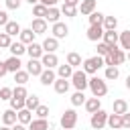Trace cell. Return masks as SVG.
<instances>
[{
	"label": "cell",
	"instance_id": "obj_1",
	"mask_svg": "<svg viewBox=\"0 0 130 130\" xmlns=\"http://www.w3.org/2000/svg\"><path fill=\"white\" fill-rule=\"evenodd\" d=\"M124 61H126V53H124L120 47H112L110 53L104 57V65H106V67H118V65H122Z\"/></svg>",
	"mask_w": 130,
	"mask_h": 130
},
{
	"label": "cell",
	"instance_id": "obj_2",
	"mask_svg": "<svg viewBox=\"0 0 130 130\" xmlns=\"http://www.w3.org/2000/svg\"><path fill=\"white\" fill-rule=\"evenodd\" d=\"M102 67H104V57H100V55L87 57V59L81 63V69H83L87 75H95L98 69H102Z\"/></svg>",
	"mask_w": 130,
	"mask_h": 130
},
{
	"label": "cell",
	"instance_id": "obj_3",
	"mask_svg": "<svg viewBox=\"0 0 130 130\" xmlns=\"http://www.w3.org/2000/svg\"><path fill=\"white\" fill-rule=\"evenodd\" d=\"M87 87L91 89L93 98H104V95L108 93V85H106V79H100L98 75H95V77H91V79H87Z\"/></svg>",
	"mask_w": 130,
	"mask_h": 130
},
{
	"label": "cell",
	"instance_id": "obj_4",
	"mask_svg": "<svg viewBox=\"0 0 130 130\" xmlns=\"http://www.w3.org/2000/svg\"><path fill=\"white\" fill-rule=\"evenodd\" d=\"M61 128L63 130H73L75 128V124H77V112L73 110V108H69V110H65L63 114H61Z\"/></svg>",
	"mask_w": 130,
	"mask_h": 130
},
{
	"label": "cell",
	"instance_id": "obj_5",
	"mask_svg": "<svg viewBox=\"0 0 130 130\" xmlns=\"http://www.w3.org/2000/svg\"><path fill=\"white\" fill-rule=\"evenodd\" d=\"M71 83H73V87H75L77 91L87 89V73H85L83 69H75L73 75H71Z\"/></svg>",
	"mask_w": 130,
	"mask_h": 130
},
{
	"label": "cell",
	"instance_id": "obj_6",
	"mask_svg": "<svg viewBox=\"0 0 130 130\" xmlns=\"http://www.w3.org/2000/svg\"><path fill=\"white\" fill-rule=\"evenodd\" d=\"M106 122H108V112H104V110L93 112L91 118H89V126H91L93 130H102V128L106 126Z\"/></svg>",
	"mask_w": 130,
	"mask_h": 130
},
{
	"label": "cell",
	"instance_id": "obj_7",
	"mask_svg": "<svg viewBox=\"0 0 130 130\" xmlns=\"http://www.w3.org/2000/svg\"><path fill=\"white\" fill-rule=\"evenodd\" d=\"M102 37H104V26H102V24H89V28H87V39H89L91 43H100Z\"/></svg>",
	"mask_w": 130,
	"mask_h": 130
},
{
	"label": "cell",
	"instance_id": "obj_8",
	"mask_svg": "<svg viewBox=\"0 0 130 130\" xmlns=\"http://www.w3.org/2000/svg\"><path fill=\"white\" fill-rule=\"evenodd\" d=\"M51 32H53V37L59 41V39H65V37L69 35V26H67L65 22H61V20H59V22H55V24H53Z\"/></svg>",
	"mask_w": 130,
	"mask_h": 130
},
{
	"label": "cell",
	"instance_id": "obj_9",
	"mask_svg": "<svg viewBox=\"0 0 130 130\" xmlns=\"http://www.w3.org/2000/svg\"><path fill=\"white\" fill-rule=\"evenodd\" d=\"M41 65H43L45 69H53V67L59 65V57H57L55 53H43V57H41Z\"/></svg>",
	"mask_w": 130,
	"mask_h": 130
},
{
	"label": "cell",
	"instance_id": "obj_10",
	"mask_svg": "<svg viewBox=\"0 0 130 130\" xmlns=\"http://www.w3.org/2000/svg\"><path fill=\"white\" fill-rule=\"evenodd\" d=\"M43 65H41V59H28V63H26V71H28V75H32V77H39L41 73H43Z\"/></svg>",
	"mask_w": 130,
	"mask_h": 130
},
{
	"label": "cell",
	"instance_id": "obj_11",
	"mask_svg": "<svg viewBox=\"0 0 130 130\" xmlns=\"http://www.w3.org/2000/svg\"><path fill=\"white\" fill-rule=\"evenodd\" d=\"M30 30H32L35 35H45V32L49 30V22H47L45 18H35L32 24H30Z\"/></svg>",
	"mask_w": 130,
	"mask_h": 130
},
{
	"label": "cell",
	"instance_id": "obj_12",
	"mask_svg": "<svg viewBox=\"0 0 130 130\" xmlns=\"http://www.w3.org/2000/svg\"><path fill=\"white\" fill-rule=\"evenodd\" d=\"M95 6H98V0H81V2H79V6H77V12H81V14L89 16V14L95 10Z\"/></svg>",
	"mask_w": 130,
	"mask_h": 130
},
{
	"label": "cell",
	"instance_id": "obj_13",
	"mask_svg": "<svg viewBox=\"0 0 130 130\" xmlns=\"http://www.w3.org/2000/svg\"><path fill=\"white\" fill-rule=\"evenodd\" d=\"M102 41H104L108 47H118L120 32H116V30H104V37H102Z\"/></svg>",
	"mask_w": 130,
	"mask_h": 130
},
{
	"label": "cell",
	"instance_id": "obj_14",
	"mask_svg": "<svg viewBox=\"0 0 130 130\" xmlns=\"http://www.w3.org/2000/svg\"><path fill=\"white\" fill-rule=\"evenodd\" d=\"M6 69H8V73H16V71H20V67H22V61H20V57H8L6 61Z\"/></svg>",
	"mask_w": 130,
	"mask_h": 130
},
{
	"label": "cell",
	"instance_id": "obj_15",
	"mask_svg": "<svg viewBox=\"0 0 130 130\" xmlns=\"http://www.w3.org/2000/svg\"><path fill=\"white\" fill-rule=\"evenodd\" d=\"M39 79H41L43 85H53L55 79H57V73H55L53 69H43V73L39 75Z\"/></svg>",
	"mask_w": 130,
	"mask_h": 130
},
{
	"label": "cell",
	"instance_id": "obj_16",
	"mask_svg": "<svg viewBox=\"0 0 130 130\" xmlns=\"http://www.w3.org/2000/svg\"><path fill=\"white\" fill-rule=\"evenodd\" d=\"M126 112H128V102H126V100H122V98L114 100V104H112V114L122 116V114H126Z\"/></svg>",
	"mask_w": 130,
	"mask_h": 130
},
{
	"label": "cell",
	"instance_id": "obj_17",
	"mask_svg": "<svg viewBox=\"0 0 130 130\" xmlns=\"http://www.w3.org/2000/svg\"><path fill=\"white\" fill-rule=\"evenodd\" d=\"M16 122H18V124L28 126V124L32 122V112H30V110H26V108L18 110V112H16Z\"/></svg>",
	"mask_w": 130,
	"mask_h": 130
},
{
	"label": "cell",
	"instance_id": "obj_18",
	"mask_svg": "<svg viewBox=\"0 0 130 130\" xmlns=\"http://www.w3.org/2000/svg\"><path fill=\"white\" fill-rule=\"evenodd\" d=\"M41 47H43V51H45V53H55V51L59 49V41H57L55 37H47V39L43 41V45H41Z\"/></svg>",
	"mask_w": 130,
	"mask_h": 130
},
{
	"label": "cell",
	"instance_id": "obj_19",
	"mask_svg": "<svg viewBox=\"0 0 130 130\" xmlns=\"http://www.w3.org/2000/svg\"><path fill=\"white\" fill-rule=\"evenodd\" d=\"M26 53H28L30 59H41L45 51H43V47L39 43H30V45H26Z\"/></svg>",
	"mask_w": 130,
	"mask_h": 130
},
{
	"label": "cell",
	"instance_id": "obj_20",
	"mask_svg": "<svg viewBox=\"0 0 130 130\" xmlns=\"http://www.w3.org/2000/svg\"><path fill=\"white\" fill-rule=\"evenodd\" d=\"M20 24L16 22V20H8L6 22V26H4V32L8 35V37H16V35H20Z\"/></svg>",
	"mask_w": 130,
	"mask_h": 130
},
{
	"label": "cell",
	"instance_id": "obj_21",
	"mask_svg": "<svg viewBox=\"0 0 130 130\" xmlns=\"http://www.w3.org/2000/svg\"><path fill=\"white\" fill-rule=\"evenodd\" d=\"M8 51H10V55H12V57H20L22 53H26V45H22L20 41H14V43H10Z\"/></svg>",
	"mask_w": 130,
	"mask_h": 130
},
{
	"label": "cell",
	"instance_id": "obj_22",
	"mask_svg": "<svg viewBox=\"0 0 130 130\" xmlns=\"http://www.w3.org/2000/svg\"><path fill=\"white\" fill-rule=\"evenodd\" d=\"M73 67L71 65H57V77H61V79H71V75H73Z\"/></svg>",
	"mask_w": 130,
	"mask_h": 130
},
{
	"label": "cell",
	"instance_id": "obj_23",
	"mask_svg": "<svg viewBox=\"0 0 130 130\" xmlns=\"http://www.w3.org/2000/svg\"><path fill=\"white\" fill-rule=\"evenodd\" d=\"M59 16H61V10H59L57 6H51V8H47V16H45V20L51 22V24H55V22H59Z\"/></svg>",
	"mask_w": 130,
	"mask_h": 130
},
{
	"label": "cell",
	"instance_id": "obj_24",
	"mask_svg": "<svg viewBox=\"0 0 130 130\" xmlns=\"http://www.w3.org/2000/svg\"><path fill=\"white\" fill-rule=\"evenodd\" d=\"M18 37H20L18 41H20L22 45H30V43H35V37H37V35H35V32L30 30V28H22Z\"/></svg>",
	"mask_w": 130,
	"mask_h": 130
},
{
	"label": "cell",
	"instance_id": "obj_25",
	"mask_svg": "<svg viewBox=\"0 0 130 130\" xmlns=\"http://www.w3.org/2000/svg\"><path fill=\"white\" fill-rule=\"evenodd\" d=\"M69 85H71V83H69L67 79L57 77V79H55V83H53V89H55L57 93H67V91H69Z\"/></svg>",
	"mask_w": 130,
	"mask_h": 130
},
{
	"label": "cell",
	"instance_id": "obj_26",
	"mask_svg": "<svg viewBox=\"0 0 130 130\" xmlns=\"http://www.w3.org/2000/svg\"><path fill=\"white\" fill-rule=\"evenodd\" d=\"M39 104H41V100H39V95H35V93H32V95L28 93V95L24 98V108L30 110V112H35V110L39 108Z\"/></svg>",
	"mask_w": 130,
	"mask_h": 130
},
{
	"label": "cell",
	"instance_id": "obj_27",
	"mask_svg": "<svg viewBox=\"0 0 130 130\" xmlns=\"http://www.w3.org/2000/svg\"><path fill=\"white\" fill-rule=\"evenodd\" d=\"M85 110L89 112V114H93V112H98V110H102V102H100V98H89V100H85Z\"/></svg>",
	"mask_w": 130,
	"mask_h": 130
},
{
	"label": "cell",
	"instance_id": "obj_28",
	"mask_svg": "<svg viewBox=\"0 0 130 130\" xmlns=\"http://www.w3.org/2000/svg\"><path fill=\"white\" fill-rule=\"evenodd\" d=\"M2 124L4 126H12V124H16V112L14 110H4L2 112Z\"/></svg>",
	"mask_w": 130,
	"mask_h": 130
},
{
	"label": "cell",
	"instance_id": "obj_29",
	"mask_svg": "<svg viewBox=\"0 0 130 130\" xmlns=\"http://www.w3.org/2000/svg\"><path fill=\"white\" fill-rule=\"evenodd\" d=\"M112 130H120L122 128V116L118 114H108V122H106Z\"/></svg>",
	"mask_w": 130,
	"mask_h": 130
},
{
	"label": "cell",
	"instance_id": "obj_30",
	"mask_svg": "<svg viewBox=\"0 0 130 130\" xmlns=\"http://www.w3.org/2000/svg\"><path fill=\"white\" fill-rule=\"evenodd\" d=\"M28 130H49V122L45 118H37L28 124Z\"/></svg>",
	"mask_w": 130,
	"mask_h": 130
},
{
	"label": "cell",
	"instance_id": "obj_31",
	"mask_svg": "<svg viewBox=\"0 0 130 130\" xmlns=\"http://www.w3.org/2000/svg\"><path fill=\"white\" fill-rule=\"evenodd\" d=\"M83 61H81V55L79 53H75V51H71V53H67V65H71L73 69L75 67H79Z\"/></svg>",
	"mask_w": 130,
	"mask_h": 130
},
{
	"label": "cell",
	"instance_id": "obj_32",
	"mask_svg": "<svg viewBox=\"0 0 130 130\" xmlns=\"http://www.w3.org/2000/svg\"><path fill=\"white\" fill-rule=\"evenodd\" d=\"M102 26H104V30H116V26H118V18H116V16H104Z\"/></svg>",
	"mask_w": 130,
	"mask_h": 130
},
{
	"label": "cell",
	"instance_id": "obj_33",
	"mask_svg": "<svg viewBox=\"0 0 130 130\" xmlns=\"http://www.w3.org/2000/svg\"><path fill=\"white\" fill-rule=\"evenodd\" d=\"M120 49L122 51H130V30H124V32H120Z\"/></svg>",
	"mask_w": 130,
	"mask_h": 130
},
{
	"label": "cell",
	"instance_id": "obj_34",
	"mask_svg": "<svg viewBox=\"0 0 130 130\" xmlns=\"http://www.w3.org/2000/svg\"><path fill=\"white\" fill-rule=\"evenodd\" d=\"M32 16H35V18H45V16H47V6H43L41 2L35 4V6H32Z\"/></svg>",
	"mask_w": 130,
	"mask_h": 130
},
{
	"label": "cell",
	"instance_id": "obj_35",
	"mask_svg": "<svg viewBox=\"0 0 130 130\" xmlns=\"http://www.w3.org/2000/svg\"><path fill=\"white\" fill-rule=\"evenodd\" d=\"M28 77H30V75H28V71H22V69L14 73V81H16L18 85H26V81H28Z\"/></svg>",
	"mask_w": 130,
	"mask_h": 130
},
{
	"label": "cell",
	"instance_id": "obj_36",
	"mask_svg": "<svg viewBox=\"0 0 130 130\" xmlns=\"http://www.w3.org/2000/svg\"><path fill=\"white\" fill-rule=\"evenodd\" d=\"M83 104H85V95H83V91H75V93L71 95V106L77 108V106H83Z\"/></svg>",
	"mask_w": 130,
	"mask_h": 130
},
{
	"label": "cell",
	"instance_id": "obj_37",
	"mask_svg": "<svg viewBox=\"0 0 130 130\" xmlns=\"http://www.w3.org/2000/svg\"><path fill=\"white\" fill-rule=\"evenodd\" d=\"M59 10H61L63 16H69V18H75V16H77V8H75V6H65V4H63Z\"/></svg>",
	"mask_w": 130,
	"mask_h": 130
},
{
	"label": "cell",
	"instance_id": "obj_38",
	"mask_svg": "<svg viewBox=\"0 0 130 130\" xmlns=\"http://www.w3.org/2000/svg\"><path fill=\"white\" fill-rule=\"evenodd\" d=\"M28 95V91H26V87L24 85H16L14 89H12V98H18V100H24Z\"/></svg>",
	"mask_w": 130,
	"mask_h": 130
},
{
	"label": "cell",
	"instance_id": "obj_39",
	"mask_svg": "<svg viewBox=\"0 0 130 130\" xmlns=\"http://www.w3.org/2000/svg\"><path fill=\"white\" fill-rule=\"evenodd\" d=\"M87 18H89V24H102V22H104V14L98 12V10H93Z\"/></svg>",
	"mask_w": 130,
	"mask_h": 130
},
{
	"label": "cell",
	"instance_id": "obj_40",
	"mask_svg": "<svg viewBox=\"0 0 130 130\" xmlns=\"http://www.w3.org/2000/svg\"><path fill=\"white\" fill-rule=\"evenodd\" d=\"M118 75H120L118 67H106V79H108V81H114V79H118Z\"/></svg>",
	"mask_w": 130,
	"mask_h": 130
},
{
	"label": "cell",
	"instance_id": "obj_41",
	"mask_svg": "<svg viewBox=\"0 0 130 130\" xmlns=\"http://www.w3.org/2000/svg\"><path fill=\"white\" fill-rule=\"evenodd\" d=\"M8 102H10V110H14V112H18V110H22V108H24V100H18V98H10Z\"/></svg>",
	"mask_w": 130,
	"mask_h": 130
},
{
	"label": "cell",
	"instance_id": "obj_42",
	"mask_svg": "<svg viewBox=\"0 0 130 130\" xmlns=\"http://www.w3.org/2000/svg\"><path fill=\"white\" fill-rule=\"evenodd\" d=\"M110 49H112V47H108L104 41H100V43H98V47H95V51H98V55H100V57H106V55L110 53Z\"/></svg>",
	"mask_w": 130,
	"mask_h": 130
},
{
	"label": "cell",
	"instance_id": "obj_43",
	"mask_svg": "<svg viewBox=\"0 0 130 130\" xmlns=\"http://www.w3.org/2000/svg\"><path fill=\"white\" fill-rule=\"evenodd\" d=\"M35 114H37V118H45V120H47V116H49V106L39 104V108L35 110Z\"/></svg>",
	"mask_w": 130,
	"mask_h": 130
},
{
	"label": "cell",
	"instance_id": "obj_44",
	"mask_svg": "<svg viewBox=\"0 0 130 130\" xmlns=\"http://www.w3.org/2000/svg\"><path fill=\"white\" fill-rule=\"evenodd\" d=\"M12 43V37H8L6 32H0V49H8Z\"/></svg>",
	"mask_w": 130,
	"mask_h": 130
},
{
	"label": "cell",
	"instance_id": "obj_45",
	"mask_svg": "<svg viewBox=\"0 0 130 130\" xmlns=\"http://www.w3.org/2000/svg\"><path fill=\"white\" fill-rule=\"evenodd\" d=\"M4 2H6V8L8 10H18L20 4H22V0H4Z\"/></svg>",
	"mask_w": 130,
	"mask_h": 130
},
{
	"label": "cell",
	"instance_id": "obj_46",
	"mask_svg": "<svg viewBox=\"0 0 130 130\" xmlns=\"http://www.w3.org/2000/svg\"><path fill=\"white\" fill-rule=\"evenodd\" d=\"M12 98V87H0V100H10Z\"/></svg>",
	"mask_w": 130,
	"mask_h": 130
},
{
	"label": "cell",
	"instance_id": "obj_47",
	"mask_svg": "<svg viewBox=\"0 0 130 130\" xmlns=\"http://www.w3.org/2000/svg\"><path fill=\"white\" fill-rule=\"evenodd\" d=\"M122 128H130V112L122 114Z\"/></svg>",
	"mask_w": 130,
	"mask_h": 130
},
{
	"label": "cell",
	"instance_id": "obj_48",
	"mask_svg": "<svg viewBox=\"0 0 130 130\" xmlns=\"http://www.w3.org/2000/svg\"><path fill=\"white\" fill-rule=\"evenodd\" d=\"M6 22H8V14L4 10H0V26H6Z\"/></svg>",
	"mask_w": 130,
	"mask_h": 130
},
{
	"label": "cell",
	"instance_id": "obj_49",
	"mask_svg": "<svg viewBox=\"0 0 130 130\" xmlns=\"http://www.w3.org/2000/svg\"><path fill=\"white\" fill-rule=\"evenodd\" d=\"M39 2H41L43 6H47V8H51V6H57L59 0H39Z\"/></svg>",
	"mask_w": 130,
	"mask_h": 130
},
{
	"label": "cell",
	"instance_id": "obj_50",
	"mask_svg": "<svg viewBox=\"0 0 130 130\" xmlns=\"http://www.w3.org/2000/svg\"><path fill=\"white\" fill-rule=\"evenodd\" d=\"M6 73H8V69H6V63H4V61H0V77H4Z\"/></svg>",
	"mask_w": 130,
	"mask_h": 130
},
{
	"label": "cell",
	"instance_id": "obj_51",
	"mask_svg": "<svg viewBox=\"0 0 130 130\" xmlns=\"http://www.w3.org/2000/svg\"><path fill=\"white\" fill-rule=\"evenodd\" d=\"M79 2H81V0H65L63 4H65V6H75V8H77V6H79Z\"/></svg>",
	"mask_w": 130,
	"mask_h": 130
},
{
	"label": "cell",
	"instance_id": "obj_52",
	"mask_svg": "<svg viewBox=\"0 0 130 130\" xmlns=\"http://www.w3.org/2000/svg\"><path fill=\"white\" fill-rule=\"evenodd\" d=\"M10 128H12V130H28V128H26L24 124H18V122H16V124H12Z\"/></svg>",
	"mask_w": 130,
	"mask_h": 130
},
{
	"label": "cell",
	"instance_id": "obj_53",
	"mask_svg": "<svg viewBox=\"0 0 130 130\" xmlns=\"http://www.w3.org/2000/svg\"><path fill=\"white\" fill-rule=\"evenodd\" d=\"M126 89H130V75L126 77Z\"/></svg>",
	"mask_w": 130,
	"mask_h": 130
},
{
	"label": "cell",
	"instance_id": "obj_54",
	"mask_svg": "<svg viewBox=\"0 0 130 130\" xmlns=\"http://www.w3.org/2000/svg\"><path fill=\"white\" fill-rule=\"evenodd\" d=\"M26 2H28V4H32V6H35V4H39V0H26Z\"/></svg>",
	"mask_w": 130,
	"mask_h": 130
},
{
	"label": "cell",
	"instance_id": "obj_55",
	"mask_svg": "<svg viewBox=\"0 0 130 130\" xmlns=\"http://www.w3.org/2000/svg\"><path fill=\"white\" fill-rule=\"evenodd\" d=\"M0 130H12V128H10V126H4V124H2V128H0Z\"/></svg>",
	"mask_w": 130,
	"mask_h": 130
},
{
	"label": "cell",
	"instance_id": "obj_56",
	"mask_svg": "<svg viewBox=\"0 0 130 130\" xmlns=\"http://www.w3.org/2000/svg\"><path fill=\"white\" fill-rule=\"evenodd\" d=\"M126 59H128V61H130V51H128V53H126Z\"/></svg>",
	"mask_w": 130,
	"mask_h": 130
}]
</instances>
